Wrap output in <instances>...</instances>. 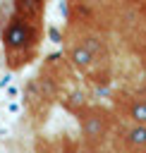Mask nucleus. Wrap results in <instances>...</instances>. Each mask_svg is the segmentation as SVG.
I'll return each mask as SVG.
<instances>
[{
  "mask_svg": "<svg viewBox=\"0 0 146 153\" xmlns=\"http://www.w3.org/2000/svg\"><path fill=\"white\" fill-rule=\"evenodd\" d=\"M93 153H117V151H103V148H101V151H93Z\"/></svg>",
  "mask_w": 146,
  "mask_h": 153,
  "instance_id": "6",
  "label": "nucleus"
},
{
  "mask_svg": "<svg viewBox=\"0 0 146 153\" xmlns=\"http://www.w3.org/2000/svg\"><path fill=\"white\" fill-rule=\"evenodd\" d=\"M45 2H2L0 5V43L10 69H22L38 57L43 41Z\"/></svg>",
  "mask_w": 146,
  "mask_h": 153,
  "instance_id": "1",
  "label": "nucleus"
},
{
  "mask_svg": "<svg viewBox=\"0 0 146 153\" xmlns=\"http://www.w3.org/2000/svg\"><path fill=\"white\" fill-rule=\"evenodd\" d=\"M112 141L117 143L120 153H146V127L139 124H120Z\"/></svg>",
  "mask_w": 146,
  "mask_h": 153,
  "instance_id": "4",
  "label": "nucleus"
},
{
  "mask_svg": "<svg viewBox=\"0 0 146 153\" xmlns=\"http://www.w3.org/2000/svg\"><path fill=\"white\" fill-rule=\"evenodd\" d=\"M115 108H117V115H122L127 124L146 127V103L139 96V91H117Z\"/></svg>",
  "mask_w": 146,
  "mask_h": 153,
  "instance_id": "3",
  "label": "nucleus"
},
{
  "mask_svg": "<svg viewBox=\"0 0 146 153\" xmlns=\"http://www.w3.org/2000/svg\"><path fill=\"white\" fill-rule=\"evenodd\" d=\"M117 115L110 112L108 108L101 105H86L79 112V129H81V141L86 151H101V146L115 136L117 131Z\"/></svg>",
  "mask_w": 146,
  "mask_h": 153,
  "instance_id": "2",
  "label": "nucleus"
},
{
  "mask_svg": "<svg viewBox=\"0 0 146 153\" xmlns=\"http://www.w3.org/2000/svg\"><path fill=\"white\" fill-rule=\"evenodd\" d=\"M139 96H141V98H144V103H146V84L139 88Z\"/></svg>",
  "mask_w": 146,
  "mask_h": 153,
  "instance_id": "5",
  "label": "nucleus"
}]
</instances>
